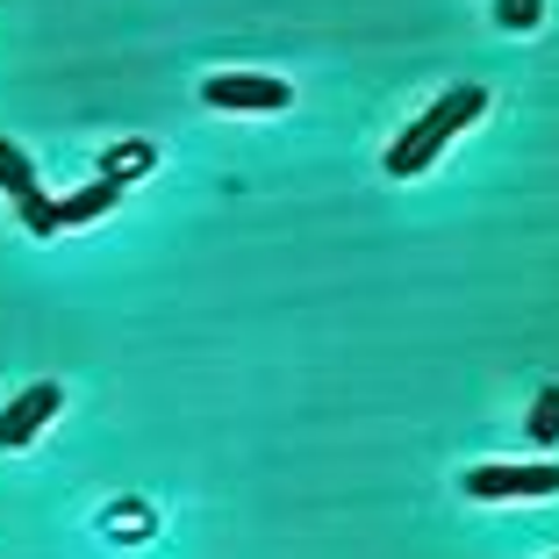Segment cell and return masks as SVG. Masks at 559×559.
I'll use <instances>...</instances> for the list:
<instances>
[{
    "label": "cell",
    "mask_w": 559,
    "mask_h": 559,
    "mask_svg": "<svg viewBox=\"0 0 559 559\" xmlns=\"http://www.w3.org/2000/svg\"><path fill=\"white\" fill-rule=\"evenodd\" d=\"M480 116H488V86H444L424 116H416L409 130L395 136V151H388V173H395V180H416V173H424V165L438 158V151L452 144L460 130H474Z\"/></svg>",
    "instance_id": "cell-1"
},
{
    "label": "cell",
    "mask_w": 559,
    "mask_h": 559,
    "mask_svg": "<svg viewBox=\"0 0 559 559\" xmlns=\"http://www.w3.org/2000/svg\"><path fill=\"white\" fill-rule=\"evenodd\" d=\"M460 495L474 502H524V495H559V460H488L466 466Z\"/></svg>",
    "instance_id": "cell-2"
},
{
    "label": "cell",
    "mask_w": 559,
    "mask_h": 559,
    "mask_svg": "<svg viewBox=\"0 0 559 559\" xmlns=\"http://www.w3.org/2000/svg\"><path fill=\"white\" fill-rule=\"evenodd\" d=\"M201 100H209V108H245V116H280V108L295 100V86L273 80V72H209V80H201Z\"/></svg>",
    "instance_id": "cell-3"
},
{
    "label": "cell",
    "mask_w": 559,
    "mask_h": 559,
    "mask_svg": "<svg viewBox=\"0 0 559 559\" xmlns=\"http://www.w3.org/2000/svg\"><path fill=\"white\" fill-rule=\"evenodd\" d=\"M58 409H66V388H58V380H29V388L0 409V452H22V444H29Z\"/></svg>",
    "instance_id": "cell-4"
},
{
    "label": "cell",
    "mask_w": 559,
    "mask_h": 559,
    "mask_svg": "<svg viewBox=\"0 0 559 559\" xmlns=\"http://www.w3.org/2000/svg\"><path fill=\"white\" fill-rule=\"evenodd\" d=\"M116 194H122L116 180H86L80 194H66V201H58V215H66V223H94V215H108V209H116Z\"/></svg>",
    "instance_id": "cell-5"
},
{
    "label": "cell",
    "mask_w": 559,
    "mask_h": 559,
    "mask_svg": "<svg viewBox=\"0 0 559 559\" xmlns=\"http://www.w3.org/2000/svg\"><path fill=\"white\" fill-rule=\"evenodd\" d=\"M0 187H8L15 201L36 194V165H29V151H22L15 136H0Z\"/></svg>",
    "instance_id": "cell-6"
},
{
    "label": "cell",
    "mask_w": 559,
    "mask_h": 559,
    "mask_svg": "<svg viewBox=\"0 0 559 559\" xmlns=\"http://www.w3.org/2000/svg\"><path fill=\"white\" fill-rule=\"evenodd\" d=\"M524 438L538 444V452H545V444L559 438V380H545V395L531 402V416H524Z\"/></svg>",
    "instance_id": "cell-7"
},
{
    "label": "cell",
    "mask_w": 559,
    "mask_h": 559,
    "mask_svg": "<svg viewBox=\"0 0 559 559\" xmlns=\"http://www.w3.org/2000/svg\"><path fill=\"white\" fill-rule=\"evenodd\" d=\"M15 215L29 223V237H58V230H66V215H58V201H50L44 187H36L29 201H15Z\"/></svg>",
    "instance_id": "cell-8"
},
{
    "label": "cell",
    "mask_w": 559,
    "mask_h": 559,
    "mask_svg": "<svg viewBox=\"0 0 559 559\" xmlns=\"http://www.w3.org/2000/svg\"><path fill=\"white\" fill-rule=\"evenodd\" d=\"M151 165H158V144H116V158H108V173H100V180H130V173H151Z\"/></svg>",
    "instance_id": "cell-9"
},
{
    "label": "cell",
    "mask_w": 559,
    "mask_h": 559,
    "mask_svg": "<svg viewBox=\"0 0 559 559\" xmlns=\"http://www.w3.org/2000/svg\"><path fill=\"white\" fill-rule=\"evenodd\" d=\"M495 22H502L510 36H531L545 22V0H495Z\"/></svg>",
    "instance_id": "cell-10"
}]
</instances>
